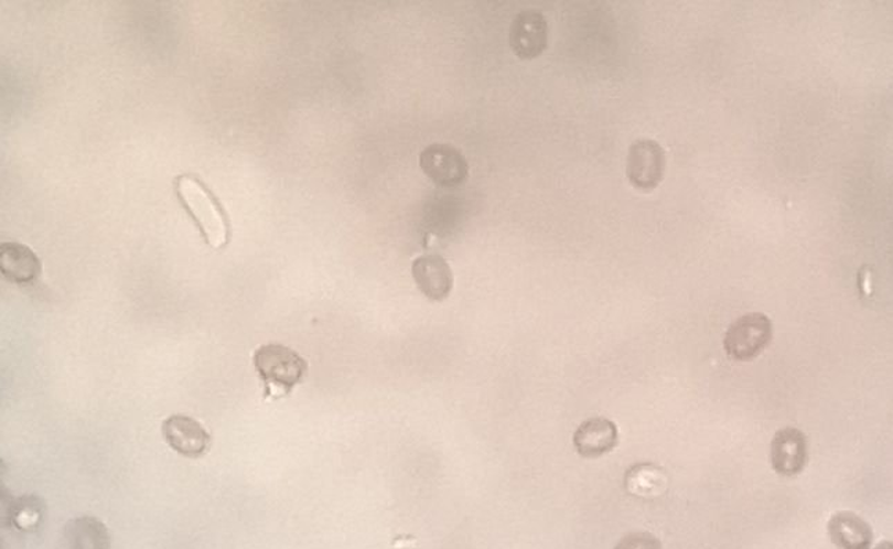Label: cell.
Returning a JSON list of instances; mask_svg holds the SVG:
<instances>
[{"mask_svg": "<svg viewBox=\"0 0 893 549\" xmlns=\"http://www.w3.org/2000/svg\"><path fill=\"white\" fill-rule=\"evenodd\" d=\"M176 192L183 206L196 220L200 233L214 250L224 249L230 238L229 220L218 198L192 175H181L176 180Z\"/></svg>", "mask_w": 893, "mask_h": 549, "instance_id": "1", "label": "cell"}, {"mask_svg": "<svg viewBox=\"0 0 893 549\" xmlns=\"http://www.w3.org/2000/svg\"><path fill=\"white\" fill-rule=\"evenodd\" d=\"M254 366L262 379L265 397L289 396L304 380L308 363L300 354L281 344H265L252 357Z\"/></svg>", "mask_w": 893, "mask_h": 549, "instance_id": "2", "label": "cell"}, {"mask_svg": "<svg viewBox=\"0 0 893 549\" xmlns=\"http://www.w3.org/2000/svg\"><path fill=\"white\" fill-rule=\"evenodd\" d=\"M772 322L761 312L739 317L724 336V349L735 360H751L757 357L772 341Z\"/></svg>", "mask_w": 893, "mask_h": 549, "instance_id": "3", "label": "cell"}, {"mask_svg": "<svg viewBox=\"0 0 893 549\" xmlns=\"http://www.w3.org/2000/svg\"><path fill=\"white\" fill-rule=\"evenodd\" d=\"M420 166L437 185L454 187L469 176V164L458 149L449 144H431L420 154Z\"/></svg>", "mask_w": 893, "mask_h": 549, "instance_id": "4", "label": "cell"}, {"mask_svg": "<svg viewBox=\"0 0 893 549\" xmlns=\"http://www.w3.org/2000/svg\"><path fill=\"white\" fill-rule=\"evenodd\" d=\"M665 172L664 149L649 139L632 144L627 155L626 174L633 186L652 191L661 183Z\"/></svg>", "mask_w": 893, "mask_h": 549, "instance_id": "5", "label": "cell"}, {"mask_svg": "<svg viewBox=\"0 0 893 549\" xmlns=\"http://www.w3.org/2000/svg\"><path fill=\"white\" fill-rule=\"evenodd\" d=\"M162 435L173 451L187 458H200L207 454L211 441H213L202 423L185 416L166 418L162 422Z\"/></svg>", "mask_w": 893, "mask_h": 549, "instance_id": "6", "label": "cell"}, {"mask_svg": "<svg viewBox=\"0 0 893 549\" xmlns=\"http://www.w3.org/2000/svg\"><path fill=\"white\" fill-rule=\"evenodd\" d=\"M508 40L514 55L523 61L538 57L548 46V21L538 12L519 13L513 21Z\"/></svg>", "mask_w": 893, "mask_h": 549, "instance_id": "7", "label": "cell"}, {"mask_svg": "<svg viewBox=\"0 0 893 549\" xmlns=\"http://www.w3.org/2000/svg\"><path fill=\"white\" fill-rule=\"evenodd\" d=\"M771 461L778 475L792 477L804 471L808 461V443L800 430L786 428L778 430L772 441Z\"/></svg>", "mask_w": 893, "mask_h": 549, "instance_id": "8", "label": "cell"}, {"mask_svg": "<svg viewBox=\"0 0 893 549\" xmlns=\"http://www.w3.org/2000/svg\"><path fill=\"white\" fill-rule=\"evenodd\" d=\"M415 282L427 299L442 301L453 288L452 269L445 258L429 255L417 258L411 267Z\"/></svg>", "mask_w": 893, "mask_h": 549, "instance_id": "9", "label": "cell"}, {"mask_svg": "<svg viewBox=\"0 0 893 549\" xmlns=\"http://www.w3.org/2000/svg\"><path fill=\"white\" fill-rule=\"evenodd\" d=\"M618 443V429L605 418L584 421L573 434V444L582 456L598 458L615 449Z\"/></svg>", "mask_w": 893, "mask_h": 549, "instance_id": "10", "label": "cell"}, {"mask_svg": "<svg viewBox=\"0 0 893 549\" xmlns=\"http://www.w3.org/2000/svg\"><path fill=\"white\" fill-rule=\"evenodd\" d=\"M0 269L10 282L26 284L40 274L41 261L30 247L8 241L0 247Z\"/></svg>", "mask_w": 893, "mask_h": 549, "instance_id": "11", "label": "cell"}, {"mask_svg": "<svg viewBox=\"0 0 893 549\" xmlns=\"http://www.w3.org/2000/svg\"><path fill=\"white\" fill-rule=\"evenodd\" d=\"M831 541L841 549H870L873 531L868 521L853 513H838L828 521Z\"/></svg>", "mask_w": 893, "mask_h": 549, "instance_id": "12", "label": "cell"}, {"mask_svg": "<svg viewBox=\"0 0 893 549\" xmlns=\"http://www.w3.org/2000/svg\"><path fill=\"white\" fill-rule=\"evenodd\" d=\"M68 549H110V535L105 524L92 516L69 520L64 527Z\"/></svg>", "mask_w": 893, "mask_h": 549, "instance_id": "13", "label": "cell"}, {"mask_svg": "<svg viewBox=\"0 0 893 549\" xmlns=\"http://www.w3.org/2000/svg\"><path fill=\"white\" fill-rule=\"evenodd\" d=\"M45 513V504L36 495H24L10 505L8 521L20 531H34L40 527Z\"/></svg>", "mask_w": 893, "mask_h": 549, "instance_id": "14", "label": "cell"}, {"mask_svg": "<svg viewBox=\"0 0 893 549\" xmlns=\"http://www.w3.org/2000/svg\"><path fill=\"white\" fill-rule=\"evenodd\" d=\"M615 549H663L661 542L652 532H631L616 543Z\"/></svg>", "mask_w": 893, "mask_h": 549, "instance_id": "15", "label": "cell"}, {"mask_svg": "<svg viewBox=\"0 0 893 549\" xmlns=\"http://www.w3.org/2000/svg\"><path fill=\"white\" fill-rule=\"evenodd\" d=\"M875 549H892V542L890 541L881 542L880 546H876Z\"/></svg>", "mask_w": 893, "mask_h": 549, "instance_id": "16", "label": "cell"}]
</instances>
